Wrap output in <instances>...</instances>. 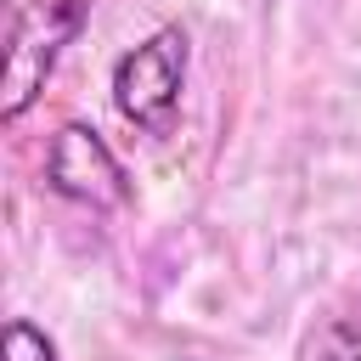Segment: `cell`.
<instances>
[{
    "label": "cell",
    "instance_id": "1",
    "mask_svg": "<svg viewBox=\"0 0 361 361\" xmlns=\"http://www.w3.org/2000/svg\"><path fill=\"white\" fill-rule=\"evenodd\" d=\"M90 0H0V118L17 124L45 79L56 73L62 51L79 39Z\"/></svg>",
    "mask_w": 361,
    "mask_h": 361
},
{
    "label": "cell",
    "instance_id": "2",
    "mask_svg": "<svg viewBox=\"0 0 361 361\" xmlns=\"http://www.w3.org/2000/svg\"><path fill=\"white\" fill-rule=\"evenodd\" d=\"M186 85V28H158L113 62V107L141 135H169Z\"/></svg>",
    "mask_w": 361,
    "mask_h": 361
},
{
    "label": "cell",
    "instance_id": "3",
    "mask_svg": "<svg viewBox=\"0 0 361 361\" xmlns=\"http://www.w3.org/2000/svg\"><path fill=\"white\" fill-rule=\"evenodd\" d=\"M45 186L79 209H124L130 175L90 124H62L45 147Z\"/></svg>",
    "mask_w": 361,
    "mask_h": 361
},
{
    "label": "cell",
    "instance_id": "4",
    "mask_svg": "<svg viewBox=\"0 0 361 361\" xmlns=\"http://www.w3.org/2000/svg\"><path fill=\"white\" fill-rule=\"evenodd\" d=\"M0 350H6V361H56V344H51L28 316H11V322H6Z\"/></svg>",
    "mask_w": 361,
    "mask_h": 361
}]
</instances>
